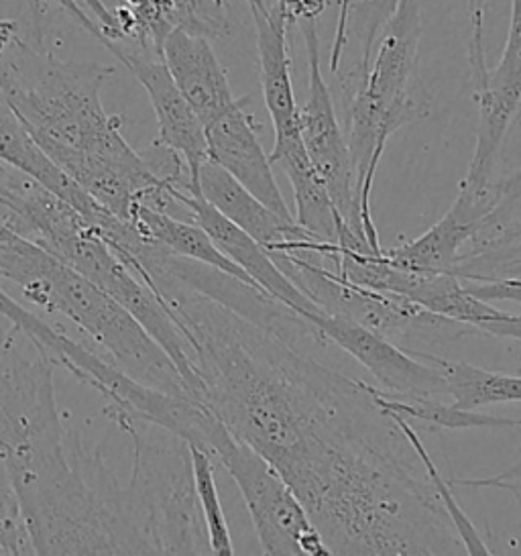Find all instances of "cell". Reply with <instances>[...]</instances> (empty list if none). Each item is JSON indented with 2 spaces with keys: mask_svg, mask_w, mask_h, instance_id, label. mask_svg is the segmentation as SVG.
I'll use <instances>...</instances> for the list:
<instances>
[{
  "mask_svg": "<svg viewBox=\"0 0 521 556\" xmlns=\"http://www.w3.org/2000/svg\"><path fill=\"white\" fill-rule=\"evenodd\" d=\"M351 7L353 0H339V17H336V29H334V43L330 50L328 67L332 74H341L342 53L348 43V18H351Z\"/></svg>",
  "mask_w": 521,
  "mask_h": 556,
  "instance_id": "cell-28",
  "label": "cell"
},
{
  "mask_svg": "<svg viewBox=\"0 0 521 556\" xmlns=\"http://www.w3.org/2000/svg\"><path fill=\"white\" fill-rule=\"evenodd\" d=\"M487 479L488 481H521V460L516 463V465H511V467H507L501 473L493 475V477H487Z\"/></svg>",
  "mask_w": 521,
  "mask_h": 556,
  "instance_id": "cell-30",
  "label": "cell"
},
{
  "mask_svg": "<svg viewBox=\"0 0 521 556\" xmlns=\"http://www.w3.org/2000/svg\"><path fill=\"white\" fill-rule=\"evenodd\" d=\"M453 488H471V490H501L511 493L520 507V528H521V481H488V479H455L450 481Z\"/></svg>",
  "mask_w": 521,
  "mask_h": 556,
  "instance_id": "cell-29",
  "label": "cell"
},
{
  "mask_svg": "<svg viewBox=\"0 0 521 556\" xmlns=\"http://www.w3.org/2000/svg\"><path fill=\"white\" fill-rule=\"evenodd\" d=\"M174 200L179 208L188 213L190 220H194L195 225H200L211 235L214 245L218 247L230 262L239 265L265 292L276 295L277 300L304 314L306 318L312 314H325L320 306H316L308 295L279 269L276 260L265 247L257 243L241 227H237L232 220H228L225 214L218 213L208 200L190 194L186 190H178Z\"/></svg>",
  "mask_w": 521,
  "mask_h": 556,
  "instance_id": "cell-14",
  "label": "cell"
},
{
  "mask_svg": "<svg viewBox=\"0 0 521 556\" xmlns=\"http://www.w3.org/2000/svg\"><path fill=\"white\" fill-rule=\"evenodd\" d=\"M414 357L439 365L448 383V395L458 408L479 409L491 404L521 402V376L487 371L469 361L444 359L434 353H420Z\"/></svg>",
  "mask_w": 521,
  "mask_h": 556,
  "instance_id": "cell-20",
  "label": "cell"
},
{
  "mask_svg": "<svg viewBox=\"0 0 521 556\" xmlns=\"http://www.w3.org/2000/svg\"><path fill=\"white\" fill-rule=\"evenodd\" d=\"M137 276L183 334L198 400L288 481L332 555H465L374 386L157 269Z\"/></svg>",
  "mask_w": 521,
  "mask_h": 556,
  "instance_id": "cell-1",
  "label": "cell"
},
{
  "mask_svg": "<svg viewBox=\"0 0 521 556\" xmlns=\"http://www.w3.org/2000/svg\"><path fill=\"white\" fill-rule=\"evenodd\" d=\"M0 164L29 176L49 192L65 200L92 225L109 213L94 198L86 194L76 181L49 160L48 153L37 146L15 109L0 94Z\"/></svg>",
  "mask_w": 521,
  "mask_h": 556,
  "instance_id": "cell-18",
  "label": "cell"
},
{
  "mask_svg": "<svg viewBox=\"0 0 521 556\" xmlns=\"http://www.w3.org/2000/svg\"><path fill=\"white\" fill-rule=\"evenodd\" d=\"M244 2L249 4V9H251V15H253V13H263V11H267V9H269L265 0H244Z\"/></svg>",
  "mask_w": 521,
  "mask_h": 556,
  "instance_id": "cell-31",
  "label": "cell"
},
{
  "mask_svg": "<svg viewBox=\"0 0 521 556\" xmlns=\"http://www.w3.org/2000/svg\"><path fill=\"white\" fill-rule=\"evenodd\" d=\"M27 2L31 4L33 11L37 15H43V13H48L51 9L62 11L65 17L72 18L76 25H80L84 31L92 35L102 46H106V37L102 34L100 25L90 15H86V11L81 9V4H78V0H27Z\"/></svg>",
  "mask_w": 521,
  "mask_h": 556,
  "instance_id": "cell-27",
  "label": "cell"
},
{
  "mask_svg": "<svg viewBox=\"0 0 521 556\" xmlns=\"http://www.w3.org/2000/svg\"><path fill=\"white\" fill-rule=\"evenodd\" d=\"M11 328H13V325H11L7 318H2V316H0V341L11 332Z\"/></svg>",
  "mask_w": 521,
  "mask_h": 556,
  "instance_id": "cell-32",
  "label": "cell"
},
{
  "mask_svg": "<svg viewBox=\"0 0 521 556\" xmlns=\"http://www.w3.org/2000/svg\"><path fill=\"white\" fill-rule=\"evenodd\" d=\"M114 67L60 60L0 21V94L15 109L49 160L109 213L130 220L137 204L163 213L190 190L183 160L155 141L143 157L123 137V116L109 115L100 92ZM171 214V213H169Z\"/></svg>",
  "mask_w": 521,
  "mask_h": 556,
  "instance_id": "cell-2",
  "label": "cell"
},
{
  "mask_svg": "<svg viewBox=\"0 0 521 556\" xmlns=\"http://www.w3.org/2000/svg\"><path fill=\"white\" fill-rule=\"evenodd\" d=\"M190 457H192L195 495H198L202 518L206 523L211 551L214 555H234L230 528H228L227 516H225L220 493L216 485L214 458L206 451L192 446V444H190Z\"/></svg>",
  "mask_w": 521,
  "mask_h": 556,
  "instance_id": "cell-23",
  "label": "cell"
},
{
  "mask_svg": "<svg viewBox=\"0 0 521 556\" xmlns=\"http://www.w3.org/2000/svg\"><path fill=\"white\" fill-rule=\"evenodd\" d=\"M135 448L120 516L129 555H212L195 495L190 444L127 409L106 408Z\"/></svg>",
  "mask_w": 521,
  "mask_h": 556,
  "instance_id": "cell-4",
  "label": "cell"
},
{
  "mask_svg": "<svg viewBox=\"0 0 521 556\" xmlns=\"http://www.w3.org/2000/svg\"><path fill=\"white\" fill-rule=\"evenodd\" d=\"M390 414L395 418V422L399 425V428L404 430V434H406L407 441L411 444V448L416 451V455L422 460L425 477L432 483V488H434L436 495H439L440 504L446 509L450 522L455 526L458 539L465 544V553L467 555H493V551H491V546L483 539L481 530L474 526V522L469 518V514L465 511V507L458 504L455 491H453V483L448 479H444V475L440 473L439 465L430 455V451L425 448L420 434L416 432V426L411 425L404 416L395 414V412H390Z\"/></svg>",
  "mask_w": 521,
  "mask_h": 556,
  "instance_id": "cell-22",
  "label": "cell"
},
{
  "mask_svg": "<svg viewBox=\"0 0 521 556\" xmlns=\"http://www.w3.org/2000/svg\"><path fill=\"white\" fill-rule=\"evenodd\" d=\"M279 269L320 306L325 314L351 318L411 355L430 353L428 346L456 343L481 334L469 323L453 320L425 311L406 295L379 292L339 278L320 263L293 255L290 251H269Z\"/></svg>",
  "mask_w": 521,
  "mask_h": 556,
  "instance_id": "cell-6",
  "label": "cell"
},
{
  "mask_svg": "<svg viewBox=\"0 0 521 556\" xmlns=\"http://www.w3.org/2000/svg\"><path fill=\"white\" fill-rule=\"evenodd\" d=\"M381 41L365 72L341 78L344 135L357 172L363 211L371 214V192L391 135L428 115L420 99V0H399L381 29Z\"/></svg>",
  "mask_w": 521,
  "mask_h": 556,
  "instance_id": "cell-5",
  "label": "cell"
},
{
  "mask_svg": "<svg viewBox=\"0 0 521 556\" xmlns=\"http://www.w3.org/2000/svg\"><path fill=\"white\" fill-rule=\"evenodd\" d=\"M518 227H521V167L518 172L509 174L504 180H499L497 202H495L493 211L485 216V220L479 225L476 232L472 235L462 255L483 251L485 247L499 241L505 232L518 229Z\"/></svg>",
  "mask_w": 521,
  "mask_h": 556,
  "instance_id": "cell-24",
  "label": "cell"
},
{
  "mask_svg": "<svg viewBox=\"0 0 521 556\" xmlns=\"http://www.w3.org/2000/svg\"><path fill=\"white\" fill-rule=\"evenodd\" d=\"M497 188L499 180L487 188H472L460 184V192L453 206L436 225H432L423 235L404 245L393 247L387 251L383 249V255L391 263L414 271L453 274L472 235L493 211L497 202Z\"/></svg>",
  "mask_w": 521,
  "mask_h": 556,
  "instance_id": "cell-15",
  "label": "cell"
},
{
  "mask_svg": "<svg viewBox=\"0 0 521 556\" xmlns=\"http://www.w3.org/2000/svg\"><path fill=\"white\" fill-rule=\"evenodd\" d=\"M0 279L48 314L62 316L130 379L195 400L176 363L114 298L94 281L9 225L0 211Z\"/></svg>",
  "mask_w": 521,
  "mask_h": 556,
  "instance_id": "cell-3",
  "label": "cell"
},
{
  "mask_svg": "<svg viewBox=\"0 0 521 556\" xmlns=\"http://www.w3.org/2000/svg\"><path fill=\"white\" fill-rule=\"evenodd\" d=\"M308 320L325 332L330 343L355 357L374 377L381 392L402 400L448 395V383L439 365L414 357L402 346L351 318L312 314Z\"/></svg>",
  "mask_w": 521,
  "mask_h": 556,
  "instance_id": "cell-10",
  "label": "cell"
},
{
  "mask_svg": "<svg viewBox=\"0 0 521 556\" xmlns=\"http://www.w3.org/2000/svg\"><path fill=\"white\" fill-rule=\"evenodd\" d=\"M113 53L139 80L151 100L157 118V143L178 153L183 164L188 165L192 192L195 197H202L198 174L202 164L208 160L206 129L190 102L179 92L169 70L163 64L162 53L130 41L114 46Z\"/></svg>",
  "mask_w": 521,
  "mask_h": 556,
  "instance_id": "cell-11",
  "label": "cell"
},
{
  "mask_svg": "<svg viewBox=\"0 0 521 556\" xmlns=\"http://www.w3.org/2000/svg\"><path fill=\"white\" fill-rule=\"evenodd\" d=\"M130 220L135 223L137 229L147 235L149 239H153L157 245L167 249L169 253L186 257V260L206 263L225 274L257 286L239 265L230 262L227 255L214 245L211 235L200 225H195L194 220H181L174 214L163 213V211L151 208L147 204H137Z\"/></svg>",
  "mask_w": 521,
  "mask_h": 556,
  "instance_id": "cell-19",
  "label": "cell"
},
{
  "mask_svg": "<svg viewBox=\"0 0 521 556\" xmlns=\"http://www.w3.org/2000/svg\"><path fill=\"white\" fill-rule=\"evenodd\" d=\"M0 555H35L31 532L13 477L0 455Z\"/></svg>",
  "mask_w": 521,
  "mask_h": 556,
  "instance_id": "cell-25",
  "label": "cell"
},
{
  "mask_svg": "<svg viewBox=\"0 0 521 556\" xmlns=\"http://www.w3.org/2000/svg\"><path fill=\"white\" fill-rule=\"evenodd\" d=\"M7 169H9V167H7V165L0 164V174H2V172H7Z\"/></svg>",
  "mask_w": 521,
  "mask_h": 556,
  "instance_id": "cell-33",
  "label": "cell"
},
{
  "mask_svg": "<svg viewBox=\"0 0 521 556\" xmlns=\"http://www.w3.org/2000/svg\"><path fill=\"white\" fill-rule=\"evenodd\" d=\"M198 186L204 200H208L218 213L249 232L267 251H277L288 243L316 241L295 220L281 218L267 208L259 198L253 197L211 157L200 167Z\"/></svg>",
  "mask_w": 521,
  "mask_h": 556,
  "instance_id": "cell-17",
  "label": "cell"
},
{
  "mask_svg": "<svg viewBox=\"0 0 521 556\" xmlns=\"http://www.w3.org/2000/svg\"><path fill=\"white\" fill-rule=\"evenodd\" d=\"M374 400L381 408L395 412L407 418L409 422H423L434 430H469V428H521L518 418L493 416L479 409L458 408L455 404H444L440 397H393L381 392L374 386Z\"/></svg>",
  "mask_w": 521,
  "mask_h": 556,
  "instance_id": "cell-21",
  "label": "cell"
},
{
  "mask_svg": "<svg viewBox=\"0 0 521 556\" xmlns=\"http://www.w3.org/2000/svg\"><path fill=\"white\" fill-rule=\"evenodd\" d=\"M397 4H399V0H358V2H353L351 18H348V37L353 31L360 43V62H358L357 70H353V74H360L369 66L381 29L390 21Z\"/></svg>",
  "mask_w": 521,
  "mask_h": 556,
  "instance_id": "cell-26",
  "label": "cell"
},
{
  "mask_svg": "<svg viewBox=\"0 0 521 556\" xmlns=\"http://www.w3.org/2000/svg\"><path fill=\"white\" fill-rule=\"evenodd\" d=\"M162 60L204 127L239 100L230 90L227 70L216 58L211 37L176 27L163 39Z\"/></svg>",
  "mask_w": 521,
  "mask_h": 556,
  "instance_id": "cell-16",
  "label": "cell"
},
{
  "mask_svg": "<svg viewBox=\"0 0 521 556\" xmlns=\"http://www.w3.org/2000/svg\"><path fill=\"white\" fill-rule=\"evenodd\" d=\"M249 99H239L223 115L216 116L204 129L208 141V157L220 165L251 194L279 214L295 220L285 198L279 190L269 155L260 148L255 118L246 111Z\"/></svg>",
  "mask_w": 521,
  "mask_h": 556,
  "instance_id": "cell-13",
  "label": "cell"
},
{
  "mask_svg": "<svg viewBox=\"0 0 521 556\" xmlns=\"http://www.w3.org/2000/svg\"><path fill=\"white\" fill-rule=\"evenodd\" d=\"M316 21V15L295 18L308 51V99L300 109L302 141L309 162L325 181L328 197L339 214L336 230H346L358 241L371 247L374 253H383L373 216L363 211L353 155L344 129L336 118L330 88L320 70Z\"/></svg>",
  "mask_w": 521,
  "mask_h": 556,
  "instance_id": "cell-7",
  "label": "cell"
},
{
  "mask_svg": "<svg viewBox=\"0 0 521 556\" xmlns=\"http://www.w3.org/2000/svg\"><path fill=\"white\" fill-rule=\"evenodd\" d=\"M263 13H253L257 27V50H259L260 92L267 113L274 123L276 143L269 162L304 151L300 132V106L293 92L292 64L288 50V25L290 15L279 4H267Z\"/></svg>",
  "mask_w": 521,
  "mask_h": 556,
  "instance_id": "cell-12",
  "label": "cell"
},
{
  "mask_svg": "<svg viewBox=\"0 0 521 556\" xmlns=\"http://www.w3.org/2000/svg\"><path fill=\"white\" fill-rule=\"evenodd\" d=\"M211 457L227 469L241 491L263 555H332L288 481L255 448L225 430L214 442Z\"/></svg>",
  "mask_w": 521,
  "mask_h": 556,
  "instance_id": "cell-8",
  "label": "cell"
},
{
  "mask_svg": "<svg viewBox=\"0 0 521 556\" xmlns=\"http://www.w3.org/2000/svg\"><path fill=\"white\" fill-rule=\"evenodd\" d=\"M479 106V127L471 165L460 184L487 188L495 184V169L511 121L521 106V0H511L509 31L499 64L472 88Z\"/></svg>",
  "mask_w": 521,
  "mask_h": 556,
  "instance_id": "cell-9",
  "label": "cell"
}]
</instances>
